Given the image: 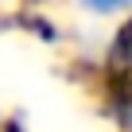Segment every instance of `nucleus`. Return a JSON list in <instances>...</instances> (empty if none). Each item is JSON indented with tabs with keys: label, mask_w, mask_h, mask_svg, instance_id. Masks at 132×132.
<instances>
[{
	"label": "nucleus",
	"mask_w": 132,
	"mask_h": 132,
	"mask_svg": "<svg viewBox=\"0 0 132 132\" xmlns=\"http://www.w3.org/2000/svg\"><path fill=\"white\" fill-rule=\"evenodd\" d=\"M86 4H89L93 12H117V8H124V4H132V0H86Z\"/></svg>",
	"instance_id": "f257e3e1"
}]
</instances>
